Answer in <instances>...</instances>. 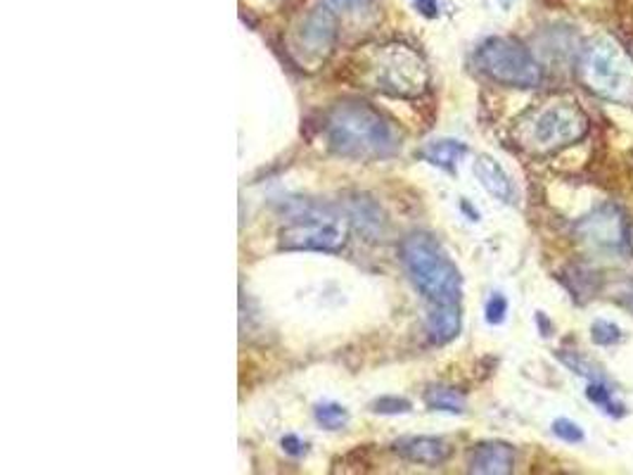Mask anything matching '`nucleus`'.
I'll list each match as a JSON object with an SVG mask.
<instances>
[{
  "mask_svg": "<svg viewBox=\"0 0 633 475\" xmlns=\"http://www.w3.org/2000/svg\"><path fill=\"white\" fill-rule=\"evenodd\" d=\"M328 148L356 162L389 160L401 150L394 126L361 100H342L332 105L326 117Z\"/></svg>",
  "mask_w": 633,
  "mask_h": 475,
  "instance_id": "nucleus-1",
  "label": "nucleus"
},
{
  "mask_svg": "<svg viewBox=\"0 0 633 475\" xmlns=\"http://www.w3.org/2000/svg\"><path fill=\"white\" fill-rule=\"evenodd\" d=\"M349 78L361 88L394 98H421L429 86L427 62L406 44H375L349 60Z\"/></svg>",
  "mask_w": 633,
  "mask_h": 475,
  "instance_id": "nucleus-2",
  "label": "nucleus"
},
{
  "mask_svg": "<svg viewBox=\"0 0 633 475\" xmlns=\"http://www.w3.org/2000/svg\"><path fill=\"white\" fill-rule=\"evenodd\" d=\"M401 261L415 288L435 305L461 300V271L443 253L437 238L423 231L406 235L401 243Z\"/></svg>",
  "mask_w": 633,
  "mask_h": 475,
  "instance_id": "nucleus-3",
  "label": "nucleus"
},
{
  "mask_svg": "<svg viewBox=\"0 0 633 475\" xmlns=\"http://www.w3.org/2000/svg\"><path fill=\"white\" fill-rule=\"evenodd\" d=\"M588 134V117L574 102H546L522 117L515 138L529 153H556Z\"/></svg>",
  "mask_w": 633,
  "mask_h": 475,
  "instance_id": "nucleus-4",
  "label": "nucleus"
},
{
  "mask_svg": "<svg viewBox=\"0 0 633 475\" xmlns=\"http://www.w3.org/2000/svg\"><path fill=\"white\" fill-rule=\"evenodd\" d=\"M579 76L588 90L614 102H633V60L608 36L591 41L579 60Z\"/></svg>",
  "mask_w": 633,
  "mask_h": 475,
  "instance_id": "nucleus-5",
  "label": "nucleus"
},
{
  "mask_svg": "<svg viewBox=\"0 0 633 475\" xmlns=\"http://www.w3.org/2000/svg\"><path fill=\"white\" fill-rule=\"evenodd\" d=\"M280 249L340 253L349 241V221L330 207H308L294 215L278 233Z\"/></svg>",
  "mask_w": 633,
  "mask_h": 475,
  "instance_id": "nucleus-6",
  "label": "nucleus"
},
{
  "mask_svg": "<svg viewBox=\"0 0 633 475\" xmlns=\"http://www.w3.org/2000/svg\"><path fill=\"white\" fill-rule=\"evenodd\" d=\"M337 44L334 10L322 5L308 8L290 24L288 52L290 60L304 72H316L328 62Z\"/></svg>",
  "mask_w": 633,
  "mask_h": 475,
  "instance_id": "nucleus-7",
  "label": "nucleus"
},
{
  "mask_svg": "<svg viewBox=\"0 0 633 475\" xmlns=\"http://www.w3.org/2000/svg\"><path fill=\"white\" fill-rule=\"evenodd\" d=\"M475 64L491 82L510 88H536L541 84V68L532 52L513 38H489L475 52Z\"/></svg>",
  "mask_w": 633,
  "mask_h": 475,
  "instance_id": "nucleus-8",
  "label": "nucleus"
},
{
  "mask_svg": "<svg viewBox=\"0 0 633 475\" xmlns=\"http://www.w3.org/2000/svg\"><path fill=\"white\" fill-rule=\"evenodd\" d=\"M576 235L598 249H624L629 243V229L624 217L614 207H600L576 223Z\"/></svg>",
  "mask_w": 633,
  "mask_h": 475,
  "instance_id": "nucleus-9",
  "label": "nucleus"
},
{
  "mask_svg": "<svg viewBox=\"0 0 633 475\" xmlns=\"http://www.w3.org/2000/svg\"><path fill=\"white\" fill-rule=\"evenodd\" d=\"M394 452L421 466H441L451 456V444L443 438H433V435H409L394 442Z\"/></svg>",
  "mask_w": 633,
  "mask_h": 475,
  "instance_id": "nucleus-10",
  "label": "nucleus"
},
{
  "mask_svg": "<svg viewBox=\"0 0 633 475\" xmlns=\"http://www.w3.org/2000/svg\"><path fill=\"white\" fill-rule=\"evenodd\" d=\"M515 468V450L508 442H479L467 456V471L477 475H508Z\"/></svg>",
  "mask_w": 633,
  "mask_h": 475,
  "instance_id": "nucleus-11",
  "label": "nucleus"
},
{
  "mask_svg": "<svg viewBox=\"0 0 633 475\" xmlns=\"http://www.w3.org/2000/svg\"><path fill=\"white\" fill-rule=\"evenodd\" d=\"M475 176L479 179V183L484 188H487V193H491L496 200H501L506 205L510 203H515V186H513V181H510V176L506 174V169L498 165L494 157L489 155H479L477 160H475Z\"/></svg>",
  "mask_w": 633,
  "mask_h": 475,
  "instance_id": "nucleus-12",
  "label": "nucleus"
},
{
  "mask_svg": "<svg viewBox=\"0 0 633 475\" xmlns=\"http://www.w3.org/2000/svg\"><path fill=\"white\" fill-rule=\"evenodd\" d=\"M458 333H461V309L458 302H443L437 305L427 319V336L435 345H447Z\"/></svg>",
  "mask_w": 633,
  "mask_h": 475,
  "instance_id": "nucleus-13",
  "label": "nucleus"
},
{
  "mask_svg": "<svg viewBox=\"0 0 633 475\" xmlns=\"http://www.w3.org/2000/svg\"><path fill=\"white\" fill-rule=\"evenodd\" d=\"M467 153L465 143L461 141H451V138H443V141H433L427 143L425 148L421 150V157L425 162L435 165L439 169H447L451 171L458 162H461V157Z\"/></svg>",
  "mask_w": 633,
  "mask_h": 475,
  "instance_id": "nucleus-14",
  "label": "nucleus"
},
{
  "mask_svg": "<svg viewBox=\"0 0 633 475\" xmlns=\"http://www.w3.org/2000/svg\"><path fill=\"white\" fill-rule=\"evenodd\" d=\"M425 404L435 412L447 414H463L465 412V394L458 392L455 388L435 386L425 392Z\"/></svg>",
  "mask_w": 633,
  "mask_h": 475,
  "instance_id": "nucleus-15",
  "label": "nucleus"
},
{
  "mask_svg": "<svg viewBox=\"0 0 633 475\" xmlns=\"http://www.w3.org/2000/svg\"><path fill=\"white\" fill-rule=\"evenodd\" d=\"M586 400L591 404H596L602 414H608L612 418H622L626 414V406L619 402L612 390L605 386L602 380H591L588 388H586Z\"/></svg>",
  "mask_w": 633,
  "mask_h": 475,
  "instance_id": "nucleus-16",
  "label": "nucleus"
},
{
  "mask_svg": "<svg viewBox=\"0 0 633 475\" xmlns=\"http://www.w3.org/2000/svg\"><path fill=\"white\" fill-rule=\"evenodd\" d=\"M591 340H594L596 345H600V348H612L624 340V331L614 321L596 319L594 326H591Z\"/></svg>",
  "mask_w": 633,
  "mask_h": 475,
  "instance_id": "nucleus-17",
  "label": "nucleus"
},
{
  "mask_svg": "<svg viewBox=\"0 0 633 475\" xmlns=\"http://www.w3.org/2000/svg\"><path fill=\"white\" fill-rule=\"evenodd\" d=\"M316 421L328 430H340L346 426L349 414L346 409L340 404H318L316 406Z\"/></svg>",
  "mask_w": 633,
  "mask_h": 475,
  "instance_id": "nucleus-18",
  "label": "nucleus"
},
{
  "mask_svg": "<svg viewBox=\"0 0 633 475\" xmlns=\"http://www.w3.org/2000/svg\"><path fill=\"white\" fill-rule=\"evenodd\" d=\"M553 433H556V438H560L562 442H570V444H579V442H584V438H586L582 426L574 424V421H570V418H556Z\"/></svg>",
  "mask_w": 633,
  "mask_h": 475,
  "instance_id": "nucleus-19",
  "label": "nucleus"
},
{
  "mask_svg": "<svg viewBox=\"0 0 633 475\" xmlns=\"http://www.w3.org/2000/svg\"><path fill=\"white\" fill-rule=\"evenodd\" d=\"M370 412L387 414V416L406 414V412H411V402L403 400V398H380L370 404Z\"/></svg>",
  "mask_w": 633,
  "mask_h": 475,
  "instance_id": "nucleus-20",
  "label": "nucleus"
},
{
  "mask_svg": "<svg viewBox=\"0 0 633 475\" xmlns=\"http://www.w3.org/2000/svg\"><path fill=\"white\" fill-rule=\"evenodd\" d=\"M506 314H508V300L503 295H494L489 302H487V321L491 326H498V324H503L506 321Z\"/></svg>",
  "mask_w": 633,
  "mask_h": 475,
  "instance_id": "nucleus-21",
  "label": "nucleus"
},
{
  "mask_svg": "<svg viewBox=\"0 0 633 475\" xmlns=\"http://www.w3.org/2000/svg\"><path fill=\"white\" fill-rule=\"evenodd\" d=\"M322 3L334 12H363L375 5V0H322Z\"/></svg>",
  "mask_w": 633,
  "mask_h": 475,
  "instance_id": "nucleus-22",
  "label": "nucleus"
},
{
  "mask_svg": "<svg viewBox=\"0 0 633 475\" xmlns=\"http://www.w3.org/2000/svg\"><path fill=\"white\" fill-rule=\"evenodd\" d=\"M282 450L292 456H302L306 452V442H302L297 435H285V438H282Z\"/></svg>",
  "mask_w": 633,
  "mask_h": 475,
  "instance_id": "nucleus-23",
  "label": "nucleus"
},
{
  "mask_svg": "<svg viewBox=\"0 0 633 475\" xmlns=\"http://www.w3.org/2000/svg\"><path fill=\"white\" fill-rule=\"evenodd\" d=\"M415 8L423 12L425 17H437L439 15V5H437V0H413Z\"/></svg>",
  "mask_w": 633,
  "mask_h": 475,
  "instance_id": "nucleus-24",
  "label": "nucleus"
},
{
  "mask_svg": "<svg viewBox=\"0 0 633 475\" xmlns=\"http://www.w3.org/2000/svg\"><path fill=\"white\" fill-rule=\"evenodd\" d=\"M624 305L629 307V309H633V288L629 290V293L624 295Z\"/></svg>",
  "mask_w": 633,
  "mask_h": 475,
  "instance_id": "nucleus-25",
  "label": "nucleus"
}]
</instances>
